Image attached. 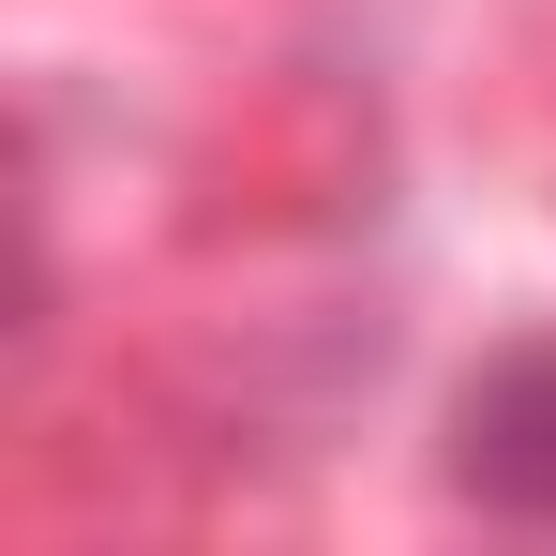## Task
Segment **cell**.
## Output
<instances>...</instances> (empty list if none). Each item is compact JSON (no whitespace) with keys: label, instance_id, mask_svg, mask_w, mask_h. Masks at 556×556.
Returning <instances> with one entry per match:
<instances>
[{"label":"cell","instance_id":"cell-1","mask_svg":"<svg viewBox=\"0 0 556 556\" xmlns=\"http://www.w3.org/2000/svg\"><path fill=\"white\" fill-rule=\"evenodd\" d=\"M452 481L511 527H556V331L542 346H496L452 391Z\"/></svg>","mask_w":556,"mask_h":556}]
</instances>
